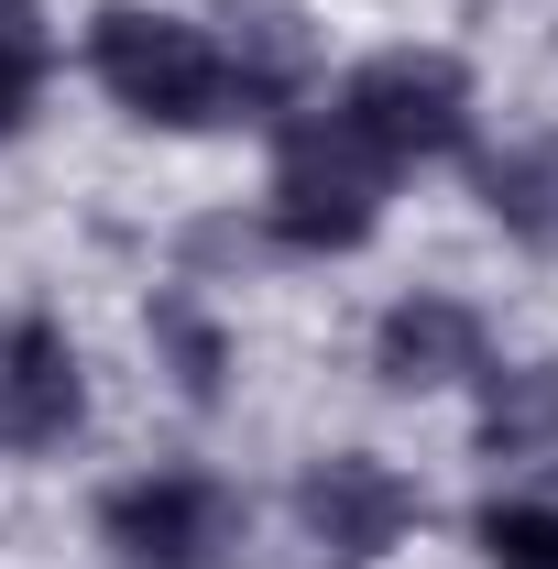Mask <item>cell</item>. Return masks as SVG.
I'll return each mask as SVG.
<instances>
[{
  "mask_svg": "<svg viewBox=\"0 0 558 569\" xmlns=\"http://www.w3.org/2000/svg\"><path fill=\"white\" fill-rule=\"evenodd\" d=\"M77 67L88 88L132 121V132L198 142L241 121V88H230V56H219L209 11H165V0H99L77 22Z\"/></svg>",
  "mask_w": 558,
  "mask_h": 569,
  "instance_id": "cell-1",
  "label": "cell"
},
{
  "mask_svg": "<svg viewBox=\"0 0 558 569\" xmlns=\"http://www.w3.org/2000/svg\"><path fill=\"white\" fill-rule=\"evenodd\" d=\"M263 142H275V153H263L252 230H263V252H285V263H350V252L383 230L395 187H406L372 142H350L340 121H329V99L263 121Z\"/></svg>",
  "mask_w": 558,
  "mask_h": 569,
  "instance_id": "cell-2",
  "label": "cell"
},
{
  "mask_svg": "<svg viewBox=\"0 0 558 569\" xmlns=\"http://www.w3.org/2000/svg\"><path fill=\"white\" fill-rule=\"evenodd\" d=\"M318 99H329V121H340L350 142H372L395 176L471 164V153H482V77L460 67L449 44H372V56L340 67Z\"/></svg>",
  "mask_w": 558,
  "mask_h": 569,
  "instance_id": "cell-3",
  "label": "cell"
},
{
  "mask_svg": "<svg viewBox=\"0 0 558 569\" xmlns=\"http://www.w3.org/2000/svg\"><path fill=\"white\" fill-rule=\"evenodd\" d=\"M252 537L241 482H219L209 460H153L99 493V559L110 569H230Z\"/></svg>",
  "mask_w": 558,
  "mask_h": 569,
  "instance_id": "cell-4",
  "label": "cell"
},
{
  "mask_svg": "<svg viewBox=\"0 0 558 569\" xmlns=\"http://www.w3.org/2000/svg\"><path fill=\"white\" fill-rule=\"evenodd\" d=\"M285 515H296V548L318 569H383L427 526V493H417V471L383 460V449H318L296 471Z\"/></svg>",
  "mask_w": 558,
  "mask_h": 569,
  "instance_id": "cell-5",
  "label": "cell"
},
{
  "mask_svg": "<svg viewBox=\"0 0 558 569\" xmlns=\"http://www.w3.org/2000/svg\"><path fill=\"white\" fill-rule=\"evenodd\" d=\"M88 438V351L67 318L11 307L0 318V460H56Z\"/></svg>",
  "mask_w": 558,
  "mask_h": 569,
  "instance_id": "cell-6",
  "label": "cell"
},
{
  "mask_svg": "<svg viewBox=\"0 0 558 569\" xmlns=\"http://www.w3.org/2000/svg\"><path fill=\"white\" fill-rule=\"evenodd\" d=\"M361 351H372L383 395H471V372L492 361V318L460 284H406V296H383Z\"/></svg>",
  "mask_w": 558,
  "mask_h": 569,
  "instance_id": "cell-7",
  "label": "cell"
},
{
  "mask_svg": "<svg viewBox=\"0 0 558 569\" xmlns=\"http://www.w3.org/2000/svg\"><path fill=\"white\" fill-rule=\"evenodd\" d=\"M209 33L230 56V88H241V121L263 132L285 110H307L329 88V44H318V11L307 0H209Z\"/></svg>",
  "mask_w": 558,
  "mask_h": 569,
  "instance_id": "cell-8",
  "label": "cell"
},
{
  "mask_svg": "<svg viewBox=\"0 0 558 569\" xmlns=\"http://www.w3.org/2000/svg\"><path fill=\"white\" fill-rule=\"evenodd\" d=\"M142 351H153V372L209 417V406H230V383H241V329L219 318L209 284H153V307H142Z\"/></svg>",
  "mask_w": 558,
  "mask_h": 569,
  "instance_id": "cell-9",
  "label": "cell"
},
{
  "mask_svg": "<svg viewBox=\"0 0 558 569\" xmlns=\"http://www.w3.org/2000/svg\"><path fill=\"white\" fill-rule=\"evenodd\" d=\"M471 449H482L492 471L558 460V361L548 351H492L471 372Z\"/></svg>",
  "mask_w": 558,
  "mask_h": 569,
  "instance_id": "cell-10",
  "label": "cell"
},
{
  "mask_svg": "<svg viewBox=\"0 0 558 569\" xmlns=\"http://www.w3.org/2000/svg\"><path fill=\"white\" fill-rule=\"evenodd\" d=\"M471 198H482V219L515 241V252L558 263V132L482 142V153H471Z\"/></svg>",
  "mask_w": 558,
  "mask_h": 569,
  "instance_id": "cell-11",
  "label": "cell"
},
{
  "mask_svg": "<svg viewBox=\"0 0 558 569\" xmlns=\"http://www.w3.org/2000/svg\"><path fill=\"white\" fill-rule=\"evenodd\" d=\"M56 22H44V0H0V142H22L44 121V88H56Z\"/></svg>",
  "mask_w": 558,
  "mask_h": 569,
  "instance_id": "cell-12",
  "label": "cell"
},
{
  "mask_svg": "<svg viewBox=\"0 0 558 569\" xmlns=\"http://www.w3.org/2000/svg\"><path fill=\"white\" fill-rule=\"evenodd\" d=\"M471 559L482 569H558V493L548 482H504L471 515Z\"/></svg>",
  "mask_w": 558,
  "mask_h": 569,
  "instance_id": "cell-13",
  "label": "cell"
}]
</instances>
